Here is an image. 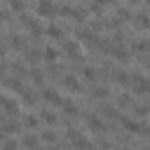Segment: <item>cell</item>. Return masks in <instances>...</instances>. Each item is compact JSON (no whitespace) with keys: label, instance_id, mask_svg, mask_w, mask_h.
<instances>
[{"label":"cell","instance_id":"cell-37","mask_svg":"<svg viewBox=\"0 0 150 150\" xmlns=\"http://www.w3.org/2000/svg\"><path fill=\"white\" fill-rule=\"evenodd\" d=\"M143 63H145V68H148V70H150V59H145V61H143Z\"/></svg>","mask_w":150,"mask_h":150},{"label":"cell","instance_id":"cell-16","mask_svg":"<svg viewBox=\"0 0 150 150\" xmlns=\"http://www.w3.org/2000/svg\"><path fill=\"white\" fill-rule=\"evenodd\" d=\"M150 49V40H136L134 45H131V52H136V54H143V52H148Z\"/></svg>","mask_w":150,"mask_h":150},{"label":"cell","instance_id":"cell-5","mask_svg":"<svg viewBox=\"0 0 150 150\" xmlns=\"http://www.w3.org/2000/svg\"><path fill=\"white\" fill-rule=\"evenodd\" d=\"M61 84H63L66 89H70V91H82V84H80V80H77L75 75H63Z\"/></svg>","mask_w":150,"mask_h":150},{"label":"cell","instance_id":"cell-1","mask_svg":"<svg viewBox=\"0 0 150 150\" xmlns=\"http://www.w3.org/2000/svg\"><path fill=\"white\" fill-rule=\"evenodd\" d=\"M117 122H120L127 131H131V134H141V124H138L136 120H131V117H127V115H120V112H117Z\"/></svg>","mask_w":150,"mask_h":150},{"label":"cell","instance_id":"cell-17","mask_svg":"<svg viewBox=\"0 0 150 150\" xmlns=\"http://www.w3.org/2000/svg\"><path fill=\"white\" fill-rule=\"evenodd\" d=\"M82 75H84V80H87V82H96L98 70H96V68H91V66H84V68H82Z\"/></svg>","mask_w":150,"mask_h":150},{"label":"cell","instance_id":"cell-21","mask_svg":"<svg viewBox=\"0 0 150 150\" xmlns=\"http://www.w3.org/2000/svg\"><path fill=\"white\" fill-rule=\"evenodd\" d=\"M40 56H42V52H38V49H28V52H26V63H38Z\"/></svg>","mask_w":150,"mask_h":150},{"label":"cell","instance_id":"cell-14","mask_svg":"<svg viewBox=\"0 0 150 150\" xmlns=\"http://www.w3.org/2000/svg\"><path fill=\"white\" fill-rule=\"evenodd\" d=\"M134 19H136V26H138V28H143V30L150 28V16H148V12H138Z\"/></svg>","mask_w":150,"mask_h":150},{"label":"cell","instance_id":"cell-8","mask_svg":"<svg viewBox=\"0 0 150 150\" xmlns=\"http://www.w3.org/2000/svg\"><path fill=\"white\" fill-rule=\"evenodd\" d=\"M68 138H70V143L75 145V148H89L91 143L87 141V138H82L77 131H73V129H68Z\"/></svg>","mask_w":150,"mask_h":150},{"label":"cell","instance_id":"cell-33","mask_svg":"<svg viewBox=\"0 0 150 150\" xmlns=\"http://www.w3.org/2000/svg\"><path fill=\"white\" fill-rule=\"evenodd\" d=\"M42 122H47V124H56V115L49 112V110H45V112H42Z\"/></svg>","mask_w":150,"mask_h":150},{"label":"cell","instance_id":"cell-22","mask_svg":"<svg viewBox=\"0 0 150 150\" xmlns=\"http://www.w3.org/2000/svg\"><path fill=\"white\" fill-rule=\"evenodd\" d=\"M91 96H94V98H108L110 91H108L105 87H91Z\"/></svg>","mask_w":150,"mask_h":150},{"label":"cell","instance_id":"cell-20","mask_svg":"<svg viewBox=\"0 0 150 150\" xmlns=\"http://www.w3.org/2000/svg\"><path fill=\"white\" fill-rule=\"evenodd\" d=\"M96 47H98L101 52H105V54H110V49H112V40H105V38H98V42H96Z\"/></svg>","mask_w":150,"mask_h":150},{"label":"cell","instance_id":"cell-11","mask_svg":"<svg viewBox=\"0 0 150 150\" xmlns=\"http://www.w3.org/2000/svg\"><path fill=\"white\" fill-rule=\"evenodd\" d=\"M87 127L91 129V131H105V127H103V122L96 117V115H87Z\"/></svg>","mask_w":150,"mask_h":150},{"label":"cell","instance_id":"cell-31","mask_svg":"<svg viewBox=\"0 0 150 150\" xmlns=\"http://www.w3.org/2000/svg\"><path fill=\"white\" fill-rule=\"evenodd\" d=\"M23 124H26L28 129H35V127H38V117H35V115H26V117H23Z\"/></svg>","mask_w":150,"mask_h":150},{"label":"cell","instance_id":"cell-18","mask_svg":"<svg viewBox=\"0 0 150 150\" xmlns=\"http://www.w3.org/2000/svg\"><path fill=\"white\" fill-rule=\"evenodd\" d=\"M21 145H23V148H38V145H40V141H38V136L26 134V136L21 138Z\"/></svg>","mask_w":150,"mask_h":150},{"label":"cell","instance_id":"cell-28","mask_svg":"<svg viewBox=\"0 0 150 150\" xmlns=\"http://www.w3.org/2000/svg\"><path fill=\"white\" fill-rule=\"evenodd\" d=\"M148 112H150V105H136L134 108V115L136 117H148Z\"/></svg>","mask_w":150,"mask_h":150},{"label":"cell","instance_id":"cell-27","mask_svg":"<svg viewBox=\"0 0 150 150\" xmlns=\"http://www.w3.org/2000/svg\"><path fill=\"white\" fill-rule=\"evenodd\" d=\"M117 105H120V108H129V105H131V96H129V94H120V96H117Z\"/></svg>","mask_w":150,"mask_h":150},{"label":"cell","instance_id":"cell-9","mask_svg":"<svg viewBox=\"0 0 150 150\" xmlns=\"http://www.w3.org/2000/svg\"><path fill=\"white\" fill-rule=\"evenodd\" d=\"M19 127H21V124H19L16 120H7V117L0 120V129H2L5 134H14V131H19Z\"/></svg>","mask_w":150,"mask_h":150},{"label":"cell","instance_id":"cell-2","mask_svg":"<svg viewBox=\"0 0 150 150\" xmlns=\"http://www.w3.org/2000/svg\"><path fill=\"white\" fill-rule=\"evenodd\" d=\"M63 54L68 56V59H80V45L77 42H73V40H63Z\"/></svg>","mask_w":150,"mask_h":150},{"label":"cell","instance_id":"cell-36","mask_svg":"<svg viewBox=\"0 0 150 150\" xmlns=\"http://www.w3.org/2000/svg\"><path fill=\"white\" fill-rule=\"evenodd\" d=\"M2 59H5V49L0 47V61H2Z\"/></svg>","mask_w":150,"mask_h":150},{"label":"cell","instance_id":"cell-6","mask_svg":"<svg viewBox=\"0 0 150 150\" xmlns=\"http://www.w3.org/2000/svg\"><path fill=\"white\" fill-rule=\"evenodd\" d=\"M110 56H112L115 61H120V63H127V61H129V54H127V49H124V47H120V45H112V49H110Z\"/></svg>","mask_w":150,"mask_h":150},{"label":"cell","instance_id":"cell-10","mask_svg":"<svg viewBox=\"0 0 150 150\" xmlns=\"http://www.w3.org/2000/svg\"><path fill=\"white\" fill-rule=\"evenodd\" d=\"M61 108H63V112H66L68 117H77V112H80V108H77L70 98H63V101H61Z\"/></svg>","mask_w":150,"mask_h":150},{"label":"cell","instance_id":"cell-7","mask_svg":"<svg viewBox=\"0 0 150 150\" xmlns=\"http://www.w3.org/2000/svg\"><path fill=\"white\" fill-rule=\"evenodd\" d=\"M42 101H45V103H49V105H61V101H63V98H61L54 89H45V91H42Z\"/></svg>","mask_w":150,"mask_h":150},{"label":"cell","instance_id":"cell-26","mask_svg":"<svg viewBox=\"0 0 150 150\" xmlns=\"http://www.w3.org/2000/svg\"><path fill=\"white\" fill-rule=\"evenodd\" d=\"M12 73H14V75L21 80V77L26 75V66H23V63H12Z\"/></svg>","mask_w":150,"mask_h":150},{"label":"cell","instance_id":"cell-12","mask_svg":"<svg viewBox=\"0 0 150 150\" xmlns=\"http://www.w3.org/2000/svg\"><path fill=\"white\" fill-rule=\"evenodd\" d=\"M112 80H115L120 87H127V84H131V77H129V73H124V70H117V73H112Z\"/></svg>","mask_w":150,"mask_h":150},{"label":"cell","instance_id":"cell-34","mask_svg":"<svg viewBox=\"0 0 150 150\" xmlns=\"http://www.w3.org/2000/svg\"><path fill=\"white\" fill-rule=\"evenodd\" d=\"M42 141H45V143H56V136H54L52 131H45V134H42Z\"/></svg>","mask_w":150,"mask_h":150},{"label":"cell","instance_id":"cell-23","mask_svg":"<svg viewBox=\"0 0 150 150\" xmlns=\"http://www.w3.org/2000/svg\"><path fill=\"white\" fill-rule=\"evenodd\" d=\"M84 16H87L84 9H80V7H73V9H70V19H75V21H84Z\"/></svg>","mask_w":150,"mask_h":150},{"label":"cell","instance_id":"cell-30","mask_svg":"<svg viewBox=\"0 0 150 150\" xmlns=\"http://www.w3.org/2000/svg\"><path fill=\"white\" fill-rule=\"evenodd\" d=\"M30 80H33L35 84H42V80H45V77H42V70L33 68V70H30Z\"/></svg>","mask_w":150,"mask_h":150},{"label":"cell","instance_id":"cell-24","mask_svg":"<svg viewBox=\"0 0 150 150\" xmlns=\"http://www.w3.org/2000/svg\"><path fill=\"white\" fill-rule=\"evenodd\" d=\"M101 115L108 117V120H110V117H117V108H115V105H103V108H101Z\"/></svg>","mask_w":150,"mask_h":150},{"label":"cell","instance_id":"cell-29","mask_svg":"<svg viewBox=\"0 0 150 150\" xmlns=\"http://www.w3.org/2000/svg\"><path fill=\"white\" fill-rule=\"evenodd\" d=\"M117 19H120V21H129V19H131V12H129L127 7H120V9H117Z\"/></svg>","mask_w":150,"mask_h":150},{"label":"cell","instance_id":"cell-13","mask_svg":"<svg viewBox=\"0 0 150 150\" xmlns=\"http://www.w3.org/2000/svg\"><path fill=\"white\" fill-rule=\"evenodd\" d=\"M45 33H47L49 38H54V40H63V28H59L56 23H49Z\"/></svg>","mask_w":150,"mask_h":150},{"label":"cell","instance_id":"cell-15","mask_svg":"<svg viewBox=\"0 0 150 150\" xmlns=\"http://www.w3.org/2000/svg\"><path fill=\"white\" fill-rule=\"evenodd\" d=\"M0 105L5 108V112H7V115H16V103H14V101H9V98L0 96Z\"/></svg>","mask_w":150,"mask_h":150},{"label":"cell","instance_id":"cell-38","mask_svg":"<svg viewBox=\"0 0 150 150\" xmlns=\"http://www.w3.org/2000/svg\"><path fill=\"white\" fill-rule=\"evenodd\" d=\"M145 5H148V9H150V0H145Z\"/></svg>","mask_w":150,"mask_h":150},{"label":"cell","instance_id":"cell-3","mask_svg":"<svg viewBox=\"0 0 150 150\" xmlns=\"http://www.w3.org/2000/svg\"><path fill=\"white\" fill-rule=\"evenodd\" d=\"M38 16H56V7L52 0H40L38 2Z\"/></svg>","mask_w":150,"mask_h":150},{"label":"cell","instance_id":"cell-32","mask_svg":"<svg viewBox=\"0 0 150 150\" xmlns=\"http://www.w3.org/2000/svg\"><path fill=\"white\" fill-rule=\"evenodd\" d=\"M9 7H12L14 12H23V9H26V2H23V0H9Z\"/></svg>","mask_w":150,"mask_h":150},{"label":"cell","instance_id":"cell-39","mask_svg":"<svg viewBox=\"0 0 150 150\" xmlns=\"http://www.w3.org/2000/svg\"><path fill=\"white\" fill-rule=\"evenodd\" d=\"M129 2H131V5H136V2H138V0H129Z\"/></svg>","mask_w":150,"mask_h":150},{"label":"cell","instance_id":"cell-35","mask_svg":"<svg viewBox=\"0 0 150 150\" xmlns=\"http://www.w3.org/2000/svg\"><path fill=\"white\" fill-rule=\"evenodd\" d=\"M0 145H5V148H16V145H19V143H16V141H2V143H0Z\"/></svg>","mask_w":150,"mask_h":150},{"label":"cell","instance_id":"cell-25","mask_svg":"<svg viewBox=\"0 0 150 150\" xmlns=\"http://www.w3.org/2000/svg\"><path fill=\"white\" fill-rule=\"evenodd\" d=\"M9 47L12 49H23V40L19 35H9Z\"/></svg>","mask_w":150,"mask_h":150},{"label":"cell","instance_id":"cell-4","mask_svg":"<svg viewBox=\"0 0 150 150\" xmlns=\"http://www.w3.org/2000/svg\"><path fill=\"white\" fill-rule=\"evenodd\" d=\"M75 35H77V38H80L84 45H96V42H98V35H96L94 30H84V28H80Z\"/></svg>","mask_w":150,"mask_h":150},{"label":"cell","instance_id":"cell-19","mask_svg":"<svg viewBox=\"0 0 150 150\" xmlns=\"http://www.w3.org/2000/svg\"><path fill=\"white\" fill-rule=\"evenodd\" d=\"M42 59H45V61H49V63H54V61L59 59V52H56L54 47H45V52H42Z\"/></svg>","mask_w":150,"mask_h":150}]
</instances>
